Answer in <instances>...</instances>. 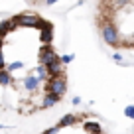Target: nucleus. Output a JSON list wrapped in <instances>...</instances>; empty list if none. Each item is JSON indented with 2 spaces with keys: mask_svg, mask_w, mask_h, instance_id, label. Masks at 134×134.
Returning <instances> with one entry per match:
<instances>
[{
  "mask_svg": "<svg viewBox=\"0 0 134 134\" xmlns=\"http://www.w3.org/2000/svg\"><path fill=\"white\" fill-rule=\"evenodd\" d=\"M95 24L107 46L134 51V0H97Z\"/></svg>",
  "mask_w": 134,
  "mask_h": 134,
  "instance_id": "nucleus-1",
  "label": "nucleus"
},
{
  "mask_svg": "<svg viewBox=\"0 0 134 134\" xmlns=\"http://www.w3.org/2000/svg\"><path fill=\"white\" fill-rule=\"evenodd\" d=\"M24 2L30 6H49V4H53L55 0H24Z\"/></svg>",
  "mask_w": 134,
  "mask_h": 134,
  "instance_id": "nucleus-2",
  "label": "nucleus"
},
{
  "mask_svg": "<svg viewBox=\"0 0 134 134\" xmlns=\"http://www.w3.org/2000/svg\"><path fill=\"white\" fill-rule=\"evenodd\" d=\"M126 116L134 118V107H128V109H126Z\"/></svg>",
  "mask_w": 134,
  "mask_h": 134,
  "instance_id": "nucleus-3",
  "label": "nucleus"
}]
</instances>
